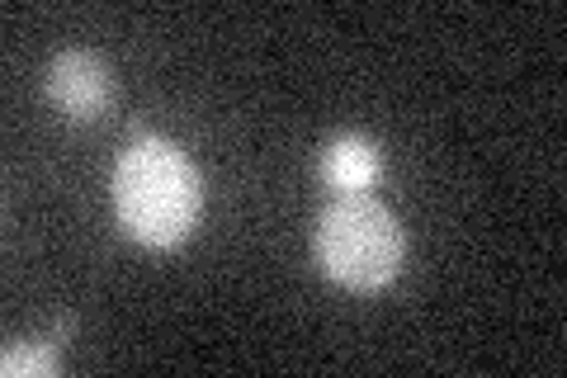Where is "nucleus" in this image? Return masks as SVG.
Returning <instances> with one entry per match:
<instances>
[{"label":"nucleus","instance_id":"nucleus-2","mask_svg":"<svg viewBox=\"0 0 567 378\" xmlns=\"http://www.w3.org/2000/svg\"><path fill=\"white\" fill-rule=\"evenodd\" d=\"M312 251H317V265L341 289L374 294L398 279L406 237H402V223L393 218V208H383L379 200H369V194H336L322 208V218H317Z\"/></svg>","mask_w":567,"mask_h":378},{"label":"nucleus","instance_id":"nucleus-5","mask_svg":"<svg viewBox=\"0 0 567 378\" xmlns=\"http://www.w3.org/2000/svg\"><path fill=\"white\" fill-rule=\"evenodd\" d=\"M62 369V340H29V346H10L0 359L6 378H48Z\"/></svg>","mask_w":567,"mask_h":378},{"label":"nucleus","instance_id":"nucleus-3","mask_svg":"<svg viewBox=\"0 0 567 378\" xmlns=\"http://www.w3.org/2000/svg\"><path fill=\"white\" fill-rule=\"evenodd\" d=\"M48 100L71 119V123H95L104 119L114 100V76H110V62L100 52H85V48H71L58 52L48 67Z\"/></svg>","mask_w":567,"mask_h":378},{"label":"nucleus","instance_id":"nucleus-4","mask_svg":"<svg viewBox=\"0 0 567 378\" xmlns=\"http://www.w3.org/2000/svg\"><path fill=\"white\" fill-rule=\"evenodd\" d=\"M383 171V156L369 137L360 133H346L336 137L331 147L322 152V180L336 190V194H369V185L379 180Z\"/></svg>","mask_w":567,"mask_h":378},{"label":"nucleus","instance_id":"nucleus-1","mask_svg":"<svg viewBox=\"0 0 567 378\" xmlns=\"http://www.w3.org/2000/svg\"><path fill=\"white\" fill-rule=\"evenodd\" d=\"M114 204H118L123 227H128L142 246L171 251L199 223L204 180L175 142L137 137V142H128V152L118 156Z\"/></svg>","mask_w":567,"mask_h":378}]
</instances>
